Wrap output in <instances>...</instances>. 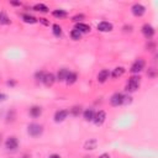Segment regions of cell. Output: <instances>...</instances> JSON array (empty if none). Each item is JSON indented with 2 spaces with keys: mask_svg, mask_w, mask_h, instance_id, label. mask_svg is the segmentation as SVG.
I'll list each match as a JSON object with an SVG mask.
<instances>
[{
  "mask_svg": "<svg viewBox=\"0 0 158 158\" xmlns=\"http://www.w3.org/2000/svg\"><path fill=\"white\" fill-rule=\"evenodd\" d=\"M139 85H141V78H139V75H132V77L127 80L125 89H126V91H128V93H135V91L138 90Z\"/></svg>",
  "mask_w": 158,
  "mask_h": 158,
  "instance_id": "6da1fadb",
  "label": "cell"
},
{
  "mask_svg": "<svg viewBox=\"0 0 158 158\" xmlns=\"http://www.w3.org/2000/svg\"><path fill=\"white\" fill-rule=\"evenodd\" d=\"M27 133L33 137V138H37L40 137L42 133H43V126L40 125V123H36V122H32L27 126Z\"/></svg>",
  "mask_w": 158,
  "mask_h": 158,
  "instance_id": "7a4b0ae2",
  "label": "cell"
},
{
  "mask_svg": "<svg viewBox=\"0 0 158 158\" xmlns=\"http://www.w3.org/2000/svg\"><path fill=\"white\" fill-rule=\"evenodd\" d=\"M144 67H146L144 59L137 58V59L132 63V65H131V68H130V72H131L132 74H135V75H138V73H141V72L144 69Z\"/></svg>",
  "mask_w": 158,
  "mask_h": 158,
  "instance_id": "3957f363",
  "label": "cell"
},
{
  "mask_svg": "<svg viewBox=\"0 0 158 158\" xmlns=\"http://www.w3.org/2000/svg\"><path fill=\"white\" fill-rule=\"evenodd\" d=\"M5 148L6 151H16L19 148V139L15 136H9L5 139Z\"/></svg>",
  "mask_w": 158,
  "mask_h": 158,
  "instance_id": "277c9868",
  "label": "cell"
},
{
  "mask_svg": "<svg viewBox=\"0 0 158 158\" xmlns=\"http://www.w3.org/2000/svg\"><path fill=\"white\" fill-rule=\"evenodd\" d=\"M105 121H106V112H105L104 110L95 111V115H94L93 122H94L96 126H101V125H102Z\"/></svg>",
  "mask_w": 158,
  "mask_h": 158,
  "instance_id": "5b68a950",
  "label": "cell"
},
{
  "mask_svg": "<svg viewBox=\"0 0 158 158\" xmlns=\"http://www.w3.org/2000/svg\"><path fill=\"white\" fill-rule=\"evenodd\" d=\"M141 31H142L143 36H144L147 40H151V38L154 36V33H156V30H154V27H153L151 23H144V25L142 26Z\"/></svg>",
  "mask_w": 158,
  "mask_h": 158,
  "instance_id": "8992f818",
  "label": "cell"
},
{
  "mask_svg": "<svg viewBox=\"0 0 158 158\" xmlns=\"http://www.w3.org/2000/svg\"><path fill=\"white\" fill-rule=\"evenodd\" d=\"M123 98H125V94L122 93H115L111 95L110 98V104L112 106H120V105H123Z\"/></svg>",
  "mask_w": 158,
  "mask_h": 158,
  "instance_id": "52a82bcc",
  "label": "cell"
},
{
  "mask_svg": "<svg viewBox=\"0 0 158 158\" xmlns=\"http://www.w3.org/2000/svg\"><path fill=\"white\" fill-rule=\"evenodd\" d=\"M131 12H132L135 16L141 17V16H143V15L146 14V7H144L142 4L136 2V4L132 5V7H131Z\"/></svg>",
  "mask_w": 158,
  "mask_h": 158,
  "instance_id": "ba28073f",
  "label": "cell"
},
{
  "mask_svg": "<svg viewBox=\"0 0 158 158\" xmlns=\"http://www.w3.org/2000/svg\"><path fill=\"white\" fill-rule=\"evenodd\" d=\"M69 115V111L67 109H60V110H57L56 114H54V121L56 122H62L64 121Z\"/></svg>",
  "mask_w": 158,
  "mask_h": 158,
  "instance_id": "9c48e42d",
  "label": "cell"
},
{
  "mask_svg": "<svg viewBox=\"0 0 158 158\" xmlns=\"http://www.w3.org/2000/svg\"><path fill=\"white\" fill-rule=\"evenodd\" d=\"M109 78H110V70H109V69H101V70L98 73V75H96L98 83H101V84L105 83V81H107Z\"/></svg>",
  "mask_w": 158,
  "mask_h": 158,
  "instance_id": "30bf717a",
  "label": "cell"
},
{
  "mask_svg": "<svg viewBox=\"0 0 158 158\" xmlns=\"http://www.w3.org/2000/svg\"><path fill=\"white\" fill-rule=\"evenodd\" d=\"M54 81H56V75L53 74V73H44V75H43V79H42V83L46 85V86H52L53 84H54Z\"/></svg>",
  "mask_w": 158,
  "mask_h": 158,
  "instance_id": "8fae6325",
  "label": "cell"
},
{
  "mask_svg": "<svg viewBox=\"0 0 158 158\" xmlns=\"http://www.w3.org/2000/svg\"><path fill=\"white\" fill-rule=\"evenodd\" d=\"M98 30L100 32H110L112 30V23L109 21H101L98 23Z\"/></svg>",
  "mask_w": 158,
  "mask_h": 158,
  "instance_id": "7c38bea8",
  "label": "cell"
},
{
  "mask_svg": "<svg viewBox=\"0 0 158 158\" xmlns=\"http://www.w3.org/2000/svg\"><path fill=\"white\" fill-rule=\"evenodd\" d=\"M69 69H67V68H60L58 72H57V75H56V80H58V81H65V79H67V77H68V74H69Z\"/></svg>",
  "mask_w": 158,
  "mask_h": 158,
  "instance_id": "4fadbf2b",
  "label": "cell"
},
{
  "mask_svg": "<svg viewBox=\"0 0 158 158\" xmlns=\"http://www.w3.org/2000/svg\"><path fill=\"white\" fill-rule=\"evenodd\" d=\"M28 114H30V116L32 118H37V117H40L42 115V107L41 106H37V105H33V106L30 107Z\"/></svg>",
  "mask_w": 158,
  "mask_h": 158,
  "instance_id": "5bb4252c",
  "label": "cell"
},
{
  "mask_svg": "<svg viewBox=\"0 0 158 158\" xmlns=\"http://www.w3.org/2000/svg\"><path fill=\"white\" fill-rule=\"evenodd\" d=\"M98 144H99V142H98L96 138H89V139L85 141V143H84V149H86V151H93V149H95V148L98 147Z\"/></svg>",
  "mask_w": 158,
  "mask_h": 158,
  "instance_id": "9a60e30c",
  "label": "cell"
},
{
  "mask_svg": "<svg viewBox=\"0 0 158 158\" xmlns=\"http://www.w3.org/2000/svg\"><path fill=\"white\" fill-rule=\"evenodd\" d=\"M123 74H125V68H123V67H116L112 72H110V77H111L112 79H118V78H121Z\"/></svg>",
  "mask_w": 158,
  "mask_h": 158,
  "instance_id": "2e32d148",
  "label": "cell"
},
{
  "mask_svg": "<svg viewBox=\"0 0 158 158\" xmlns=\"http://www.w3.org/2000/svg\"><path fill=\"white\" fill-rule=\"evenodd\" d=\"M75 30H78L80 33H88V32H90V26L89 25H86V23H84V22H78V23H75V27H74Z\"/></svg>",
  "mask_w": 158,
  "mask_h": 158,
  "instance_id": "e0dca14e",
  "label": "cell"
},
{
  "mask_svg": "<svg viewBox=\"0 0 158 158\" xmlns=\"http://www.w3.org/2000/svg\"><path fill=\"white\" fill-rule=\"evenodd\" d=\"M21 19H22L23 22L31 23V25L38 22V19H36L35 16H32V15H30V14H21Z\"/></svg>",
  "mask_w": 158,
  "mask_h": 158,
  "instance_id": "ac0fdd59",
  "label": "cell"
},
{
  "mask_svg": "<svg viewBox=\"0 0 158 158\" xmlns=\"http://www.w3.org/2000/svg\"><path fill=\"white\" fill-rule=\"evenodd\" d=\"M94 115H95V111L93 110V109H85L84 111H83V117H84V120L85 121H93V118H94Z\"/></svg>",
  "mask_w": 158,
  "mask_h": 158,
  "instance_id": "d6986e66",
  "label": "cell"
},
{
  "mask_svg": "<svg viewBox=\"0 0 158 158\" xmlns=\"http://www.w3.org/2000/svg\"><path fill=\"white\" fill-rule=\"evenodd\" d=\"M77 80H78V74H77L75 72H69V74H68V77H67V79H65V83H67L68 85H72V84H74Z\"/></svg>",
  "mask_w": 158,
  "mask_h": 158,
  "instance_id": "ffe728a7",
  "label": "cell"
},
{
  "mask_svg": "<svg viewBox=\"0 0 158 158\" xmlns=\"http://www.w3.org/2000/svg\"><path fill=\"white\" fill-rule=\"evenodd\" d=\"M33 10L35 11H38V12H48L49 9L46 4H42V2H38V4H35L33 5Z\"/></svg>",
  "mask_w": 158,
  "mask_h": 158,
  "instance_id": "44dd1931",
  "label": "cell"
},
{
  "mask_svg": "<svg viewBox=\"0 0 158 158\" xmlns=\"http://www.w3.org/2000/svg\"><path fill=\"white\" fill-rule=\"evenodd\" d=\"M52 15L57 19H64L68 16V12L65 10H62V9H58V10H53L52 11Z\"/></svg>",
  "mask_w": 158,
  "mask_h": 158,
  "instance_id": "7402d4cb",
  "label": "cell"
},
{
  "mask_svg": "<svg viewBox=\"0 0 158 158\" xmlns=\"http://www.w3.org/2000/svg\"><path fill=\"white\" fill-rule=\"evenodd\" d=\"M6 122L9 123V122H14L15 120H16V111L14 110V109H11L10 111H7V114H6Z\"/></svg>",
  "mask_w": 158,
  "mask_h": 158,
  "instance_id": "603a6c76",
  "label": "cell"
},
{
  "mask_svg": "<svg viewBox=\"0 0 158 158\" xmlns=\"http://www.w3.org/2000/svg\"><path fill=\"white\" fill-rule=\"evenodd\" d=\"M52 32H53V35L56 36V37H60L62 36V27L58 25V23H53L52 25Z\"/></svg>",
  "mask_w": 158,
  "mask_h": 158,
  "instance_id": "cb8c5ba5",
  "label": "cell"
},
{
  "mask_svg": "<svg viewBox=\"0 0 158 158\" xmlns=\"http://www.w3.org/2000/svg\"><path fill=\"white\" fill-rule=\"evenodd\" d=\"M11 20L5 12H0V25H10Z\"/></svg>",
  "mask_w": 158,
  "mask_h": 158,
  "instance_id": "d4e9b609",
  "label": "cell"
},
{
  "mask_svg": "<svg viewBox=\"0 0 158 158\" xmlns=\"http://www.w3.org/2000/svg\"><path fill=\"white\" fill-rule=\"evenodd\" d=\"M68 111H69V115H72V116H74V117H78V116L80 115V112H81V107H80V106H73V107L69 109Z\"/></svg>",
  "mask_w": 158,
  "mask_h": 158,
  "instance_id": "484cf974",
  "label": "cell"
},
{
  "mask_svg": "<svg viewBox=\"0 0 158 158\" xmlns=\"http://www.w3.org/2000/svg\"><path fill=\"white\" fill-rule=\"evenodd\" d=\"M70 38H72L73 41H79V40L81 38V33H80L78 30L73 28V30L70 31Z\"/></svg>",
  "mask_w": 158,
  "mask_h": 158,
  "instance_id": "4316f807",
  "label": "cell"
},
{
  "mask_svg": "<svg viewBox=\"0 0 158 158\" xmlns=\"http://www.w3.org/2000/svg\"><path fill=\"white\" fill-rule=\"evenodd\" d=\"M147 75L149 77V78H152V79H154L156 78V75H157V70H156V68H148V70H147Z\"/></svg>",
  "mask_w": 158,
  "mask_h": 158,
  "instance_id": "83f0119b",
  "label": "cell"
},
{
  "mask_svg": "<svg viewBox=\"0 0 158 158\" xmlns=\"http://www.w3.org/2000/svg\"><path fill=\"white\" fill-rule=\"evenodd\" d=\"M83 19H84V15H83V14H78V15L73 16L72 21H73V22H75V23H78V22H81V20H83Z\"/></svg>",
  "mask_w": 158,
  "mask_h": 158,
  "instance_id": "f1b7e54d",
  "label": "cell"
},
{
  "mask_svg": "<svg viewBox=\"0 0 158 158\" xmlns=\"http://www.w3.org/2000/svg\"><path fill=\"white\" fill-rule=\"evenodd\" d=\"M44 73H46V72H43V70H38V72H36V74H35V79H37V80H40V81H42Z\"/></svg>",
  "mask_w": 158,
  "mask_h": 158,
  "instance_id": "f546056e",
  "label": "cell"
},
{
  "mask_svg": "<svg viewBox=\"0 0 158 158\" xmlns=\"http://www.w3.org/2000/svg\"><path fill=\"white\" fill-rule=\"evenodd\" d=\"M146 48H147V51H153V49L156 48V44H154L153 42H149V43H147Z\"/></svg>",
  "mask_w": 158,
  "mask_h": 158,
  "instance_id": "4dcf8cb0",
  "label": "cell"
},
{
  "mask_svg": "<svg viewBox=\"0 0 158 158\" xmlns=\"http://www.w3.org/2000/svg\"><path fill=\"white\" fill-rule=\"evenodd\" d=\"M6 99H7V95H6V94H4V93H0V102L5 101Z\"/></svg>",
  "mask_w": 158,
  "mask_h": 158,
  "instance_id": "1f68e13d",
  "label": "cell"
},
{
  "mask_svg": "<svg viewBox=\"0 0 158 158\" xmlns=\"http://www.w3.org/2000/svg\"><path fill=\"white\" fill-rule=\"evenodd\" d=\"M40 22H42V23H43V25H46V26H47V25H49V22L47 21V19H43V17H42V19H40Z\"/></svg>",
  "mask_w": 158,
  "mask_h": 158,
  "instance_id": "d6a6232c",
  "label": "cell"
},
{
  "mask_svg": "<svg viewBox=\"0 0 158 158\" xmlns=\"http://www.w3.org/2000/svg\"><path fill=\"white\" fill-rule=\"evenodd\" d=\"M98 158H110V154H109V153H102V154H100Z\"/></svg>",
  "mask_w": 158,
  "mask_h": 158,
  "instance_id": "836d02e7",
  "label": "cell"
},
{
  "mask_svg": "<svg viewBox=\"0 0 158 158\" xmlns=\"http://www.w3.org/2000/svg\"><path fill=\"white\" fill-rule=\"evenodd\" d=\"M10 4L14 5V6H21V2L20 1H10Z\"/></svg>",
  "mask_w": 158,
  "mask_h": 158,
  "instance_id": "e575fe53",
  "label": "cell"
},
{
  "mask_svg": "<svg viewBox=\"0 0 158 158\" xmlns=\"http://www.w3.org/2000/svg\"><path fill=\"white\" fill-rule=\"evenodd\" d=\"M48 158H62L59 154H57V153H53V154H51Z\"/></svg>",
  "mask_w": 158,
  "mask_h": 158,
  "instance_id": "d590c367",
  "label": "cell"
},
{
  "mask_svg": "<svg viewBox=\"0 0 158 158\" xmlns=\"http://www.w3.org/2000/svg\"><path fill=\"white\" fill-rule=\"evenodd\" d=\"M16 84V81H14V80H9L7 81V85H10V86H14Z\"/></svg>",
  "mask_w": 158,
  "mask_h": 158,
  "instance_id": "8d00e7d4",
  "label": "cell"
},
{
  "mask_svg": "<svg viewBox=\"0 0 158 158\" xmlns=\"http://www.w3.org/2000/svg\"><path fill=\"white\" fill-rule=\"evenodd\" d=\"M9 158H26V157H9Z\"/></svg>",
  "mask_w": 158,
  "mask_h": 158,
  "instance_id": "74e56055",
  "label": "cell"
},
{
  "mask_svg": "<svg viewBox=\"0 0 158 158\" xmlns=\"http://www.w3.org/2000/svg\"><path fill=\"white\" fill-rule=\"evenodd\" d=\"M0 142H1V135H0Z\"/></svg>",
  "mask_w": 158,
  "mask_h": 158,
  "instance_id": "f35d334b",
  "label": "cell"
}]
</instances>
